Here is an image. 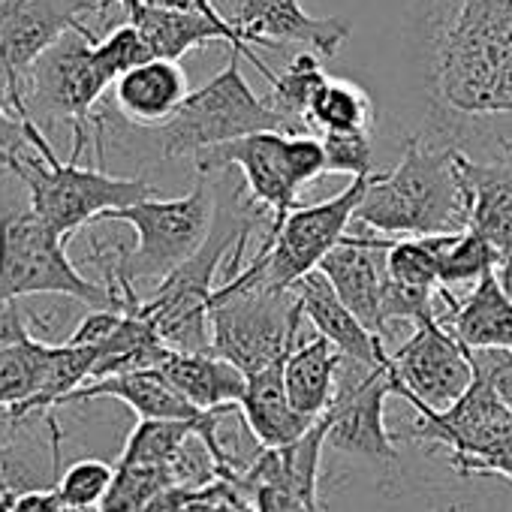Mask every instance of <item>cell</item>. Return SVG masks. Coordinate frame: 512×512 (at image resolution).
<instances>
[{"label":"cell","mask_w":512,"mask_h":512,"mask_svg":"<svg viewBox=\"0 0 512 512\" xmlns=\"http://www.w3.org/2000/svg\"><path fill=\"white\" fill-rule=\"evenodd\" d=\"M494 272H497V281L503 284V290L512 296V241L497 253V269Z\"/></svg>","instance_id":"40"},{"label":"cell","mask_w":512,"mask_h":512,"mask_svg":"<svg viewBox=\"0 0 512 512\" xmlns=\"http://www.w3.org/2000/svg\"><path fill=\"white\" fill-rule=\"evenodd\" d=\"M470 362L476 371L485 374V380L491 383L497 398L512 413V353L509 350H479V353H470Z\"/></svg>","instance_id":"35"},{"label":"cell","mask_w":512,"mask_h":512,"mask_svg":"<svg viewBox=\"0 0 512 512\" xmlns=\"http://www.w3.org/2000/svg\"><path fill=\"white\" fill-rule=\"evenodd\" d=\"M320 142L326 151V175H374L371 133H326Z\"/></svg>","instance_id":"34"},{"label":"cell","mask_w":512,"mask_h":512,"mask_svg":"<svg viewBox=\"0 0 512 512\" xmlns=\"http://www.w3.org/2000/svg\"><path fill=\"white\" fill-rule=\"evenodd\" d=\"M112 7L118 0H0V82L22 118L37 61L79 25H103Z\"/></svg>","instance_id":"11"},{"label":"cell","mask_w":512,"mask_h":512,"mask_svg":"<svg viewBox=\"0 0 512 512\" xmlns=\"http://www.w3.org/2000/svg\"><path fill=\"white\" fill-rule=\"evenodd\" d=\"M139 4H145V0H118V7H121V13H124V19L139 7Z\"/></svg>","instance_id":"42"},{"label":"cell","mask_w":512,"mask_h":512,"mask_svg":"<svg viewBox=\"0 0 512 512\" xmlns=\"http://www.w3.org/2000/svg\"><path fill=\"white\" fill-rule=\"evenodd\" d=\"M458 145H431L410 136L392 172H374L356 220L383 238L455 235L467 229V196L461 187Z\"/></svg>","instance_id":"2"},{"label":"cell","mask_w":512,"mask_h":512,"mask_svg":"<svg viewBox=\"0 0 512 512\" xmlns=\"http://www.w3.org/2000/svg\"><path fill=\"white\" fill-rule=\"evenodd\" d=\"M28 151L7 160L10 175L25 187L31 211L49 223L61 238H70L91 220H103L112 211L160 196L145 178L109 175L103 166H79L76 157L61 160L49 145L43 127L25 118Z\"/></svg>","instance_id":"3"},{"label":"cell","mask_w":512,"mask_h":512,"mask_svg":"<svg viewBox=\"0 0 512 512\" xmlns=\"http://www.w3.org/2000/svg\"><path fill=\"white\" fill-rule=\"evenodd\" d=\"M497 247L473 232V229H464L452 238V244L446 247L443 253V263H440V287L443 290H452L458 284H479L488 272L497 269Z\"/></svg>","instance_id":"32"},{"label":"cell","mask_w":512,"mask_h":512,"mask_svg":"<svg viewBox=\"0 0 512 512\" xmlns=\"http://www.w3.org/2000/svg\"><path fill=\"white\" fill-rule=\"evenodd\" d=\"M7 160H10V154H7V151H0V169H7Z\"/></svg>","instance_id":"43"},{"label":"cell","mask_w":512,"mask_h":512,"mask_svg":"<svg viewBox=\"0 0 512 512\" xmlns=\"http://www.w3.org/2000/svg\"><path fill=\"white\" fill-rule=\"evenodd\" d=\"M314 136L326 133H374V103L368 91L350 79H332L317 91L308 115Z\"/></svg>","instance_id":"29"},{"label":"cell","mask_w":512,"mask_h":512,"mask_svg":"<svg viewBox=\"0 0 512 512\" xmlns=\"http://www.w3.org/2000/svg\"><path fill=\"white\" fill-rule=\"evenodd\" d=\"M419 422L410 428L407 437L437 443L449 449L452 467H464L467 461L482 458L488 449H494L509 431H512V413L497 398L491 383L482 371L473 368L470 389L446 410H428L419 407Z\"/></svg>","instance_id":"15"},{"label":"cell","mask_w":512,"mask_h":512,"mask_svg":"<svg viewBox=\"0 0 512 512\" xmlns=\"http://www.w3.org/2000/svg\"><path fill=\"white\" fill-rule=\"evenodd\" d=\"M127 22L142 34V40L148 43L154 58L181 61L193 49H202L208 43H220L226 49H238L256 70L266 76L269 88L278 79V73L272 67H266V61L241 40V34L235 31L232 22H214V19H205L199 13H181V10H166V7H151V4H139L127 16Z\"/></svg>","instance_id":"18"},{"label":"cell","mask_w":512,"mask_h":512,"mask_svg":"<svg viewBox=\"0 0 512 512\" xmlns=\"http://www.w3.org/2000/svg\"><path fill=\"white\" fill-rule=\"evenodd\" d=\"M43 350L46 341H37L34 335L22 344L0 353V407L7 413L28 404L40 389V371H43Z\"/></svg>","instance_id":"31"},{"label":"cell","mask_w":512,"mask_h":512,"mask_svg":"<svg viewBox=\"0 0 512 512\" xmlns=\"http://www.w3.org/2000/svg\"><path fill=\"white\" fill-rule=\"evenodd\" d=\"M434 512H482L476 503H470V500H458V497H452V500H440V503H434Z\"/></svg>","instance_id":"41"},{"label":"cell","mask_w":512,"mask_h":512,"mask_svg":"<svg viewBox=\"0 0 512 512\" xmlns=\"http://www.w3.org/2000/svg\"><path fill=\"white\" fill-rule=\"evenodd\" d=\"M31 326L22 314L19 305H7V308H0V353L22 344L25 338H31Z\"/></svg>","instance_id":"38"},{"label":"cell","mask_w":512,"mask_h":512,"mask_svg":"<svg viewBox=\"0 0 512 512\" xmlns=\"http://www.w3.org/2000/svg\"><path fill=\"white\" fill-rule=\"evenodd\" d=\"M97 365V347H73V344H46L43 350V371H40V389L37 395L10 410V425H19L22 419L34 413H49L52 407H64L73 392H79L85 383H91Z\"/></svg>","instance_id":"27"},{"label":"cell","mask_w":512,"mask_h":512,"mask_svg":"<svg viewBox=\"0 0 512 512\" xmlns=\"http://www.w3.org/2000/svg\"><path fill=\"white\" fill-rule=\"evenodd\" d=\"M374 175L353 178L341 193L296 208L275 238H263L247 272L269 290H296L302 278L320 269L326 256L344 241Z\"/></svg>","instance_id":"10"},{"label":"cell","mask_w":512,"mask_h":512,"mask_svg":"<svg viewBox=\"0 0 512 512\" xmlns=\"http://www.w3.org/2000/svg\"><path fill=\"white\" fill-rule=\"evenodd\" d=\"M199 178H211L226 172L229 166L241 169L247 199L244 205L256 214H269V229L263 238H275L287 217L302 208L299 193L302 187L290 169V136L287 133H256L238 142L211 148L193 157Z\"/></svg>","instance_id":"13"},{"label":"cell","mask_w":512,"mask_h":512,"mask_svg":"<svg viewBox=\"0 0 512 512\" xmlns=\"http://www.w3.org/2000/svg\"><path fill=\"white\" fill-rule=\"evenodd\" d=\"M458 235V232H455ZM455 235H428V238H395L386 253L389 281L407 290L440 293V263Z\"/></svg>","instance_id":"30"},{"label":"cell","mask_w":512,"mask_h":512,"mask_svg":"<svg viewBox=\"0 0 512 512\" xmlns=\"http://www.w3.org/2000/svg\"><path fill=\"white\" fill-rule=\"evenodd\" d=\"M461 4H473V0H461Z\"/></svg>","instance_id":"44"},{"label":"cell","mask_w":512,"mask_h":512,"mask_svg":"<svg viewBox=\"0 0 512 512\" xmlns=\"http://www.w3.org/2000/svg\"><path fill=\"white\" fill-rule=\"evenodd\" d=\"M326 82H329V73L323 70V58L302 49L278 73V79L272 85V94L266 100L290 124V130L296 136H314L311 127H308V115H311V103H314L317 91Z\"/></svg>","instance_id":"28"},{"label":"cell","mask_w":512,"mask_h":512,"mask_svg":"<svg viewBox=\"0 0 512 512\" xmlns=\"http://www.w3.org/2000/svg\"><path fill=\"white\" fill-rule=\"evenodd\" d=\"M392 395V359L380 368H365L344 359L332 407L323 413L326 449L368 461L380 470H395V443L401 440V434L389 431L386 425V401Z\"/></svg>","instance_id":"12"},{"label":"cell","mask_w":512,"mask_h":512,"mask_svg":"<svg viewBox=\"0 0 512 512\" xmlns=\"http://www.w3.org/2000/svg\"><path fill=\"white\" fill-rule=\"evenodd\" d=\"M473 383L470 350L461 347L440 320L422 323L392 353V389L413 410H446Z\"/></svg>","instance_id":"14"},{"label":"cell","mask_w":512,"mask_h":512,"mask_svg":"<svg viewBox=\"0 0 512 512\" xmlns=\"http://www.w3.org/2000/svg\"><path fill=\"white\" fill-rule=\"evenodd\" d=\"M229 22L247 46H305L320 58H335L350 40V22L341 16H311L299 0H238Z\"/></svg>","instance_id":"16"},{"label":"cell","mask_w":512,"mask_h":512,"mask_svg":"<svg viewBox=\"0 0 512 512\" xmlns=\"http://www.w3.org/2000/svg\"><path fill=\"white\" fill-rule=\"evenodd\" d=\"M28 296H64L94 311H127L124 293L88 281L67 256V238L43 223L31 202L0 199V308Z\"/></svg>","instance_id":"5"},{"label":"cell","mask_w":512,"mask_h":512,"mask_svg":"<svg viewBox=\"0 0 512 512\" xmlns=\"http://www.w3.org/2000/svg\"><path fill=\"white\" fill-rule=\"evenodd\" d=\"M100 31L91 25H79L61 43H55L34 67L28 91H25V115L43 124H70L73 151L70 157H82L88 142H94L97 127V103L109 88H115L112 73L103 67L97 55Z\"/></svg>","instance_id":"9"},{"label":"cell","mask_w":512,"mask_h":512,"mask_svg":"<svg viewBox=\"0 0 512 512\" xmlns=\"http://www.w3.org/2000/svg\"><path fill=\"white\" fill-rule=\"evenodd\" d=\"M97 398H118L130 410H136L139 419H151V422H202L211 413L193 407L160 371H133V374L94 380L79 392H73L67 404L97 401Z\"/></svg>","instance_id":"24"},{"label":"cell","mask_w":512,"mask_h":512,"mask_svg":"<svg viewBox=\"0 0 512 512\" xmlns=\"http://www.w3.org/2000/svg\"><path fill=\"white\" fill-rule=\"evenodd\" d=\"M431 85L452 115L512 112V0H473L443 22L434 40Z\"/></svg>","instance_id":"1"},{"label":"cell","mask_w":512,"mask_h":512,"mask_svg":"<svg viewBox=\"0 0 512 512\" xmlns=\"http://www.w3.org/2000/svg\"><path fill=\"white\" fill-rule=\"evenodd\" d=\"M497 160H473L455 151L461 187L467 196V229L485 235L497 250L512 241V142L500 139Z\"/></svg>","instance_id":"19"},{"label":"cell","mask_w":512,"mask_h":512,"mask_svg":"<svg viewBox=\"0 0 512 512\" xmlns=\"http://www.w3.org/2000/svg\"><path fill=\"white\" fill-rule=\"evenodd\" d=\"M287 362V359H284ZM284 362H275L263 371L247 377V389L238 401V413L247 422L250 434L260 440L263 449H281L305 437L317 422L296 413L284 383Z\"/></svg>","instance_id":"23"},{"label":"cell","mask_w":512,"mask_h":512,"mask_svg":"<svg viewBox=\"0 0 512 512\" xmlns=\"http://www.w3.org/2000/svg\"><path fill=\"white\" fill-rule=\"evenodd\" d=\"M302 320L296 290H269L253 272L241 269L214 290L208 308L211 353L250 377L293 353Z\"/></svg>","instance_id":"6"},{"label":"cell","mask_w":512,"mask_h":512,"mask_svg":"<svg viewBox=\"0 0 512 512\" xmlns=\"http://www.w3.org/2000/svg\"><path fill=\"white\" fill-rule=\"evenodd\" d=\"M190 97L187 73L178 61L151 58L124 73L115 88V112L133 127H166Z\"/></svg>","instance_id":"22"},{"label":"cell","mask_w":512,"mask_h":512,"mask_svg":"<svg viewBox=\"0 0 512 512\" xmlns=\"http://www.w3.org/2000/svg\"><path fill=\"white\" fill-rule=\"evenodd\" d=\"M250 509L253 512H323L320 503L296 494V491H287V488H275V485H263L250 491Z\"/></svg>","instance_id":"37"},{"label":"cell","mask_w":512,"mask_h":512,"mask_svg":"<svg viewBox=\"0 0 512 512\" xmlns=\"http://www.w3.org/2000/svg\"><path fill=\"white\" fill-rule=\"evenodd\" d=\"M305 320L317 329L320 338H326L347 362H359L365 368H380L389 365L392 353L383 338L368 332L359 317L338 299L332 284L320 275L311 272L308 278L299 281L296 287Z\"/></svg>","instance_id":"21"},{"label":"cell","mask_w":512,"mask_h":512,"mask_svg":"<svg viewBox=\"0 0 512 512\" xmlns=\"http://www.w3.org/2000/svg\"><path fill=\"white\" fill-rule=\"evenodd\" d=\"M395 238L383 235H344V241L320 263V275L332 284L338 299L359 317L377 338H389L383 323V293L389 284L386 253Z\"/></svg>","instance_id":"17"},{"label":"cell","mask_w":512,"mask_h":512,"mask_svg":"<svg viewBox=\"0 0 512 512\" xmlns=\"http://www.w3.org/2000/svg\"><path fill=\"white\" fill-rule=\"evenodd\" d=\"M341 362L344 356L320 335L299 341L293 347V353L284 362V383L296 413L317 422L332 407Z\"/></svg>","instance_id":"25"},{"label":"cell","mask_w":512,"mask_h":512,"mask_svg":"<svg viewBox=\"0 0 512 512\" xmlns=\"http://www.w3.org/2000/svg\"><path fill=\"white\" fill-rule=\"evenodd\" d=\"M151 7H166V10H181V13H199L205 19H214V22H229V16H223L214 0H145Z\"/></svg>","instance_id":"39"},{"label":"cell","mask_w":512,"mask_h":512,"mask_svg":"<svg viewBox=\"0 0 512 512\" xmlns=\"http://www.w3.org/2000/svg\"><path fill=\"white\" fill-rule=\"evenodd\" d=\"M440 326L470 353L479 350H509L512 353V296L497 281V272H488L464 302L452 290H440Z\"/></svg>","instance_id":"20"},{"label":"cell","mask_w":512,"mask_h":512,"mask_svg":"<svg viewBox=\"0 0 512 512\" xmlns=\"http://www.w3.org/2000/svg\"><path fill=\"white\" fill-rule=\"evenodd\" d=\"M160 374L205 413L238 404L247 389V377L214 353H172Z\"/></svg>","instance_id":"26"},{"label":"cell","mask_w":512,"mask_h":512,"mask_svg":"<svg viewBox=\"0 0 512 512\" xmlns=\"http://www.w3.org/2000/svg\"><path fill=\"white\" fill-rule=\"evenodd\" d=\"M103 220L127 223L136 229V244L130 250L118 247L112 253L94 250L91 260L103 266L106 287H136L139 281H166L190 256L208 241L217 220V196L208 178H199L190 193L175 199H145L130 208L112 211Z\"/></svg>","instance_id":"4"},{"label":"cell","mask_w":512,"mask_h":512,"mask_svg":"<svg viewBox=\"0 0 512 512\" xmlns=\"http://www.w3.org/2000/svg\"><path fill=\"white\" fill-rule=\"evenodd\" d=\"M124 320V311H115V308H106V311H91L79 326L76 332L67 338V344L73 347H103L121 326Z\"/></svg>","instance_id":"36"},{"label":"cell","mask_w":512,"mask_h":512,"mask_svg":"<svg viewBox=\"0 0 512 512\" xmlns=\"http://www.w3.org/2000/svg\"><path fill=\"white\" fill-rule=\"evenodd\" d=\"M256 214L244 205V211L232 214L229 220L220 223V208L217 220L211 226L208 241L199 247L196 256L175 269L166 281L157 284L151 299L139 302V314L157 329L163 344L175 353H211V323H208V308L214 299V275L223 269L226 256L235 253L238 241L253 229Z\"/></svg>","instance_id":"8"},{"label":"cell","mask_w":512,"mask_h":512,"mask_svg":"<svg viewBox=\"0 0 512 512\" xmlns=\"http://www.w3.org/2000/svg\"><path fill=\"white\" fill-rule=\"evenodd\" d=\"M115 482V467L100 458H82L70 464L55 488L67 506V512H97Z\"/></svg>","instance_id":"33"},{"label":"cell","mask_w":512,"mask_h":512,"mask_svg":"<svg viewBox=\"0 0 512 512\" xmlns=\"http://www.w3.org/2000/svg\"><path fill=\"white\" fill-rule=\"evenodd\" d=\"M241 52L229 49L226 67L208 79L202 88L190 91L175 118L157 130L163 157H199L211 148L238 142L256 133H287L290 124L269 106V100L256 97L241 73Z\"/></svg>","instance_id":"7"}]
</instances>
